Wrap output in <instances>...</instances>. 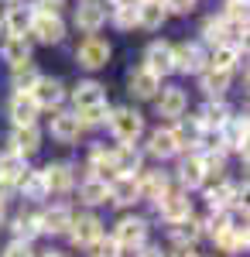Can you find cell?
<instances>
[{
	"instance_id": "cell-1",
	"label": "cell",
	"mask_w": 250,
	"mask_h": 257,
	"mask_svg": "<svg viewBox=\"0 0 250 257\" xmlns=\"http://www.w3.org/2000/svg\"><path fill=\"white\" fill-rule=\"evenodd\" d=\"M106 123H110V134H113L120 144H134V141L144 134V117H141L137 110H131V106L110 110Z\"/></svg>"
},
{
	"instance_id": "cell-2",
	"label": "cell",
	"mask_w": 250,
	"mask_h": 257,
	"mask_svg": "<svg viewBox=\"0 0 250 257\" xmlns=\"http://www.w3.org/2000/svg\"><path fill=\"white\" fill-rule=\"evenodd\" d=\"M28 35H35L41 45H58V41L65 38V21L58 18V11H38L35 7V18H31Z\"/></svg>"
},
{
	"instance_id": "cell-3",
	"label": "cell",
	"mask_w": 250,
	"mask_h": 257,
	"mask_svg": "<svg viewBox=\"0 0 250 257\" xmlns=\"http://www.w3.org/2000/svg\"><path fill=\"white\" fill-rule=\"evenodd\" d=\"M154 206H158V213L168 223H175V219H182V216H192V199L185 196V192H178V189H172V185L154 199Z\"/></svg>"
},
{
	"instance_id": "cell-4",
	"label": "cell",
	"mask_w": 250,
	"mask_h": 257,
	"mask_svg": "<svg viewBox=\"0 0 250 257\" xmlns=\"http://www.w3.org/2000/svg\"><path fill=\"white\" fill-rule=\"evenodd\" d=\"M172 65H175V72H185V76L202 72V69H206V52H202V45H199V41L178 45L175 55H172Z\"/></svg>"
},
{
	"instance_id": "cell-5",
	"label": "cell",
	"mask_w": 250,
	"mask_h": 257,
	"mask_svg": "<svg viewBox=\"0 0 250 257\" xmlns=\"http://www.w3.org/2000/svg\"><path fill=\"white\" fill-rule=\"evenodd\" d=\"M113 240L123 247V250H134V247H141L144 240H148V223L141 216H123L120 223H116L113 230Z\"/></svg>"
},
{
	"instance_id": "cell-6",
	"label": "cell",
	"mask_w": 250,
	"mask_h": 257,
	"mask_svg": "<svg viewBox=\"0 0 250 257\" xmlns=\"http://www.w3.org/2000/svg\"><path fill=\"white\" fill-rule=\"evenodd\" d=\"M76 59H79L82 69L96 72V69H103V65L110 62V45H106V41H99V38H86L82 45H79Z\"/></svg>"
},
{
	"instance_id": "cell-7",
	"label": "cell",
	"mask_w": 250,
	"mask_h": 257,
	"mask_svg": "<svg viewBox=\"0 0 250 257\" xmlns=\"http://www.w3.org/2000/svg\"><path fill=\"white\" fill-rule=\"evenodd\" d=\"M243 196H247V185L240 189V185H230V182H219L206 192L212 209H236V206H243Z\"/></svg>"
},
{
	"instance_id": "cell-8",
	"label": "cell",
	"mask_w": 250,
	"mask_h": 257,
	"mask_svg": "<svg viewBox=\"0 0 250 257\" xmlns=\"http://www.w3.org/2000/svg\"><path fill=\"white\" fill-rule=\"evenodd\" d=\"M31 96H35V103H38L41 110H52V106H58V103H62V96H65V86H62V79L38 76V82L31 86Z\"/></svg>"
},
{
	"instance_id": "cell-9",
	"label": "cell",
	"mask_w": 250,
	"mask_h": 257,
	"mask_svg": "<svg viewBox=\"0 0 250 257\" xmlns=\"http://www.w3.org/2000/svg\"><path fill=\"white\" fill-rule=\"evenodd\" d=\"M99 226H103V223H99L93 213H82L79 219L72 216V223H69V230H65V233L72 237V243H76V247H89V243H93V240L103 233Z\"/></svg>"
},
{
	"instance_id": "cell-10",
	"label": "cell",
	"mask_w": 250,
	"mask_h": 257,
	"mask_svg": "<svg viewBox=\"0 0 250 257\" xmlns=\"http://www.w3.org/2000/svg\"><path fill=\"white\" fill-rule=\"evenodd\" d=\"M76 24L82 31H89V35H96L99 28L106 24V4H99V0H82L76 7Z\"/></svg>"
},
{
	"instance_id": "cell-11",
	"label": "cell",
	"mask_w": 250,
	"mask_h": 257,
	"mask_svg": "<svg viewBox=\"0 0 250 257\" xmlns=\"http://www.w3.org/2000/svg\"><path fill=\"white\" fill-rule=\"evenodd\" d=\"M106 199L113 206H134L141 192H137V175H116L110 185H106Z\"/></svg>"
},
{
	"instance_id": "cell-12",
	"label": "cell",
	"mask_w": 250,
	"mask_h": 257,
	"mask_svg": "<svg viewBox=\"0 0 250 257\" xmlns=\"http://www.w3.org/2000/svg\"><path fill=\"white\" fill-rule=\"evenodd\" d=\"M158 96V113L161 117H172L178 120L185 113V106H189V96H185V89H178V86H165L161 93H154Z\"/></svg>"
},
{
	"instance_id": "cell-13",
	"label": "cell",
	"mask_w": 250,
	"mask_h": 257,
	"mask_svg": "<svg viewBox=\"0 0 250 257\" xmlns=\"http://www.w3.org/2000/svg\"><path fill=\"white\" fill-rule=\"evenodd\" d=\"M219 141L247 158V117H233L230 113V120L219 127Z\"/></svg>"
},
{
	"instance_id": "cell-14",
	"label": "cell",
	"mask_w": 250,
	"mask_h": 257,
	"mask_svg": "<svg viewBox=\"0 0 250 257\" xmlns=\"http://www.w3.org/2000/svg\"><path fill=\"white\" fill-rule=\"evenodd\" d=\"M178 151H182V148H178V138H175L172 127H158L151 138H148V155H154V158L168 161V158H175Z\"/></svg>"
},
{
	"instance_id": "cell-15",
	"label": "cell",
	"mask_w": 250,
	"mask_h": 257,
	"mask_svg": "<svg viewBox=\"0 0 250 257\" xmlns=\"http://www.w3.org/2000/svg\"><path fill=\"white\" fill-rule=\"evenodd\" d=\"M110 172H116V175H137L141 172V151L134 144H120L116 151H110Z\"/></svg>"
},
{
	"instance_id": "cell-16",
	"label": "cell",
	"mask_w": 250,
	"mask_h": 257,
	"mask_svg": "<svg viewBox=\"0 0 250 257\" xmlns=\"http://www.w3.org/2000/svg\"><path fill=\"white\" fill-rule=\"evenodd\" d=\"M172 55H175V45H168V41H154V45H148V52H144V62H148L151 72L165 76V72H175Z\"/></svg>"
},
{
	"instance_id": "cell-17",
	"label": "cell",
	"mask_w": 250,
	"mask_h": 257,
	"mask_svg": "<svg viewBox=\"0 0 250 257\" xmlns=\"http://www.w3.org/2000/svg\"><path fill=\"white\" fill-rule=\"evenodd\" d=\"M41 182H45V192H69L76 178H72V168L69 165L55 161V165L41 168Z\"/></svg>"
},
{
	"instance_id": "cell-18",
	"label": "cell",
	"mask_w": 250,
	"mask_h": 257,
	"mask_svg": "<svg viewBox=\"0 0 250 257\" xmlns=\"http://www.w3.org/2000/svg\"><path fill=\"white\" fill-rule=\"evenodd\" d=\"M11 148H14L18 155H24V158H31V155L41 148L38 127H35V123H21V127H14V134H11Z\"/></svg>"
},
{
	"instance_id": "cell-19",
	"label": "cell",
	"mask_w": 250,
	"mask_h": 257,
	"mask_svg": "<svg viewBox=\"0 0 250 257\" xmlns=\"http://www.w3.org/2000/svg\"><path fill=\"white\" fill-rule=\"evenodd\" d=\"M69 223H72V209H69V206H52V209H45V213L38 216L41 233H52V237L65 233Z\"/></svg>"
},
{
	"instance_id": "cell-20",
	"label": "cell",
	"mask_w": 250,
	"mask_h": 257,
	"mask_svg": "<svg viewBox=\"0 0 250 257\" xmlns=\"http://www.w3.org/2000/svg\"><path fill=\"white\" fill-rule=\"evenodd\" d=\"M31 18H35V7H28V4H18V0H14V7L4 11V28H7L11 35H28Z\"/></svg>"
},
{
	"instance_id": "cell-21",
	"label": "cell",
	"mask_w": 250,
	"mask_h": 257,
	"mask_svg": "<svg viewBox=\"0 0 250 257\" xmlns=\"http://www.w3.org/2000/svg\"><path fill=\"white\" fill-rule=\"evenodd\" d=\"M165 18H168V11H165L161 0H137V24H141V28L158 31V28L165 24Z\"/></svg>"
},
{
	"instance_id": "cell-22",
	"label": "cell",
	"mask_w": 250,
	"mask_h": 257,
	"mask_svg": "<svg viewBox=\"0 0 250 257\" xmlns=\"http://www.w3.org/2000/svg\"><path fill=\"white\" fill-rule=\"evenodd\" d=\"M38 110L41 106L35 103L31 93H14V96H11V120H14V127H21V123H35Z\"/></svg>"
},
{
	"instance_id": "cell-23",
	"label": "cell",
	"mask_w": 250,
	"mask_h": 257,
	"mask_svg": "<svg viewBox=\"0 0 250 257\" xmlns=\"http://www.w3.org/2000/svg\"><path fill=\"white\" fill-rule=\"evenodd\" d=\"M158 89H161V76L151 72L148 65H144V69H137V72H131V93H134L137 99H151Z\"/></svg>"
},
{
	"instance_id": "cell-24",
	"label": "cell",
	"mask_w": 250,
	"mask_h": 257,
	"mask_svg": "<svg viewBox=\"0 0 250 257\" xmlns=\"http://www.w3.org/2000/svg\"><path fill=\"white\" fill-rule=\"evenodd\" d=\"M199 237H202V223H199V219L182 216V219L172 223V240L178 243V247H195Z\"/></svg>"
},
{
	"instance_id": "cell-25",
	"label": "cell",
	"mask_w": 250,
	"mask_h": 257,
	"mask_svg": "<svg viewBox=\"0 0 250 257\" xmlns=\"http://www.w3.org/2000/svg\"><path fill=\"white\" fill-rule=\"evenodd\" d=\"M79 131H82V123H79L76 113H65V110H58L55 117H52V138H58L62 144L76 141V138H79Z\"/></svg>"
},
{
	"instance_id": "cell-26",
	"label": "cell",
	"mask_w": 250,
	"mask_h": 257,
	"mask_svg": "<svg viewBox=\"0 0 250 257\" xmlns=\"http://www.w3.org/2000/svg\"><path fill=\"white\" fill-rule=\"evenodd\" d=\"M199 76H202V93H206V96H223V93L230 89V79H233V72L212 69V65H206Z\"/></svg>"
},
{
	"instance_id": "cell-27",
	"label": "cell",
	"mask_w": 250,
	"mask_h": 257,
	"mask_svg": "<svg viewBox=\"0 0 250 257\" xmlns=\"http://www.w3.org/2000/svg\"><path fill=\"white\" fill-rule=\"evenodd\" d=\"M226 120H230V106H226L223 99H216V96H212L209 103L199 110V123H202L206 131H219Z\"/></svg>"
},
{
	"instance_id": "cell-28",
	"label": "cell",
	"mask_w": 250,
	"mask_h": 257,
	"mask_svg": "<svg viewBox=\"0 0 250 257\" xmlns=\"http://www.w3.org/2000/svg\"><path fill=\"white\" fill-rule=\"evenodd\" d=\"M106 99V93H103V86L99 82H79L76 89H72V103H76V113L79 110H89V106H96V103H103Z\"/></svg>"
},
{
	"instance_id": "cell-29",
	"label": "cell",
	"mask_w": 250,
	"mask_h": 257,
	"mask_svg": "<svg viewBox=\"0 0 250 257\" xmlns=\"http://www.w3.org/2000/svg\"><path fill=\"white\" fill-rule=\"evenodd\" d=\"M0 55H4V62H11V65H21V62H31V41L24 38V35H11V38L4 41Z\"/></svg>"
},
{
	"instance_id": "cell-30",
	"label": "cell",
	"mask_w": 250,
	"mask_h": 257,
	"mask_svg": "<svg viewBox=\"0 0 250 257\" xmlns=\"http://www.w3.org/2000/svg\"><path fill=\"white\" fill-rule=\"evenodd\" d=\"M79 199H82L86 206H99V202H106V178H103V175H89L82 185H79Z\"/></svg>"
},
{
	"instance_id": "cell-31",
	"label": "cell",
	"mask_w": 250,
	"mask_h": 257,
	"mask_svg": "<svg viewBox=\"0 0 250 257\" xmlns=\"http://www.w3.org/2000/svg\"><path fill=\"white\" fill-rule=\"evenodd\" d=\"M24 172H28V158H24V155H18L14 148L0 155V175L4 178H11V182L18 185V178L24 175Z\"/></svg>"
},
{
	"instance_id": "cell-32",
	"label": "cell",
	"mask_w": 250,
	"mask_h": 257,
	"mask_svg": "<svg viewBox=\"0 0 250 257\" xmlns=\"http://www.w3.org/2000/svg\"><path fill=\"white\" fill-rule=\"evenodd\" d=\"M178 182H182L185 189H199V185H206L202 161H199V158H185L182 165H178Z\"/></svg>"
},
{
	"instance_id": "cell-33",
	"label": "cell",
	"mask_w": 250,
	"mask_h": 257,
	"mask_svg": "<svg viewBox=\"0 0 250 257\" xmlns=\"http://www.w3.org/2000/svg\"><path fill=\"white\" fill-rule=\"evenodd\" d=\"M168 189V175L165 172H148L144 178H137V192H141V199H158L161 192Z\"/></svg>"
},
{
	"instance_id": "cell-34",
	"label": "cell",
	"mask_w": 250,
	"mask_h": 257,
	"mask_svg": "<svg viewBox=\"0 0 250 257\" xmlns=\"http://www.w3.org/2000/svg\"><path fill=\"white\" fill-rule=\"evenodd\" d=\"M175 131V138H178V148H192V144H202V123H199V117L192 120H182L178 127H172Z\"/></svg>"
},
{
	"instance_id": "cell-35",
	"label": "cell",
	"mask_w": 250,
	"mask_h": 257,
	"mask_svg": "<svg viewBox=\"0 0 250 257\" xmlns=\"http://www.w3.org/2000/svg\"><path fill=\"white\" fill-rule=\"evenodd\" d=\"M236 62H240V48H230V45H212V55L206 59V65L233 72V69H236Z\"/></svg>"
},
{
	"instance_id": "cell-36",
	"label": "cell",
	"mask_w": 250,
	"mask_h": 257,
	"mask_svg": "<svg viewBox=\"0 0 250 257\" xmlns=\"http://www.w3.org/2000/svg\"><path fill=\"white\" fill-rule=\"evenodd\" d=\"M113 24L120 31H131L137 24V0H113Z\"/></svg>"
},
{
	"instance_id": "cell-37",
	"label": "cell",
	"mask_w": 250,
	"mask_h": 257,
	"mask_svg": "<svg viewBox=\"0 0 250 257\" xmlns=\"http://www.w3.org/2000/svg\"><path fill=\"white\" fill-rule=\"evenodd\" d=\"M38 69L31 65V62H21V65H14V76H11V82H14V89L18 93H31V86L38 82Z\"/></svg>"
},
{
	"instance_id": "cell-38",
	"label": "cell",
	"mask_w": 250,
	"mask_h": 257,
	"mask_svg": "<svg viewBox=\"0 0 250 257\" xmlns=\"http://www.w3.org/2000/svg\"><path fill=\"white\" fill-rule=\"evenodd\" d=\"M18 185L24 189V196H28V199H45V196H48V192H45V182H41V172H31V168L18 178Z\"/></svg>"
},
{
	"instance_id": "cell-39",
	"label": "cell",
	"mask_w": 250,
	"mask_h": 257,
	"mask_svg": "<svg viewBox=\"0 0 250 257\" xmlns=\"http://www.w3.org/2000/svg\"><path fill=\"white\" fill-rule=\"evenodd\" d=\"M41 233V226H38V216H24L21 213L18 219H14V240H24V243H31V240Z\"/></svg>"
},
{
	"instance_id": "cell-40",
	"label": "cell",
	"mask_w": 250,
	"mask_h": 257,
	"mask_svg": "<svg viewBox=\"0 0 250 257\" xmlns=\"http://www.w3.org/2000/svg\"><path fill=\"white\" fill-rule=\"evenodd\" d=\"M89 257H123V247H120L113 237H103V233H99V237L89 243Z\"/></svg>"
},
{
	"instance_id": "cell-41",
	"label": "cell",
	"mask_w": 250,
	"mask_h": 257,
	"mask_svg": "<svg viewBox=\"0 0 250 257\" xmlns=\"http://www.w3.org/2000/svg\"><path fill=\"white\" fill-rule=\"evenodd\" d=\"M76 117H79L82 127H99V123H106V117H110V106H106V99H103V103L89 106V110H79Z\"/></svg>"
},
{
	"instance_id": "cell-42",
	"label": "cell",
	"mask_w": 250,
	"mask_h": 257,
	"mask_svg": "<svg viewBox=\"0 0 250 257\" xmlns=\"http://www.w3.org/2000/svg\"><path fill=\"white\" fill-rule=\"evenodd\" d=\"M199 161H202V172L206 175H223L226 172V158H223V151H216V148H209L206 155H199Z\"/></svg>"
},
{
	"instance_id": "cell-43",
	"label": "cell",
	"mask_w": 250,
	"mask_h": 257,
	"mask_svg": "<svg viewBox=\"0 0 250 257\" xmlns=\"http://www.w3.org/2000/svg\"><path fill=\"white\" fill-rule=\"evenodd\" d=\"M202 38H206V45H219V41H223V18L206 21V24H202Z\"/></svg>"
},
{
	"instance_id": "cell-44",
	"label": "cell",
	"mask_w": 250,
	"mask_h": 257,
	"mask_svg": "<svg viewBox=\"0 0 250 257\" xmlns=\"http://www.w3.org/2000/svg\"><path fill=\"white\" fill-rule=\"evenodd\" d=\"M106 168H110V151H106L103 144H96V148H93V175L106 172Z\"/></svg>"
},
{
	"instance_id": "cell-45",
	"label": "cell",
	"mask_w": 250,
	"mask_h": 257,
	"mask_svg": "<svg viewBox=\"0 0 250 257\" xmlns=\"http://www.w3.org/2000/svg\"><path fill=\"white\" fill-rule=\"evenodd\" d=\"M161 4H165L168 14H189V11H195V0H161Z\"/></svg>"
},
{
	"instance_id": "cell-46",
	"label": "cell",
	"mask_w": 250,
	"mask_h": 257,
	"mask_svg": "<svg viewBox=\"0 0 250 257\" xmlns=\"http://www.w3.org/2000/svg\"><path fill=\"white\" fill-rule=\"evenodd\" d=\"M226 18L247 21V0H226Z\"/></svg>"
},
{
	"instance_id": "cell-47",
	"label": "cell",
	"mask_w": 250,
	"mask_h": 257,
	"mask_svg": "<svg viewBox=\"0 0 250 257\" xmlns=\"http://www.w3.org/2000/svg\"><path fill=\"white\" fill-rule=\"evenodd\" d=\"M4 257H31V243H24V240H14V243L4 250Z\"/></svg>"
},
{
	"instance_id": "cell-48",
	"label": "cell",
	"mask_w": 250,
	"mask_h": 257,
	"mask_svg": "<svg viewBox=\"0 0 250 257\" xmlns=\"http://www.w3.org/2000/svg\"><path fill=\"white\" fill-rule=\"evenodd\" d=\"M14 189H18V185H14V182H11V178H4V175H0V202H7V199H11V192H14Z\"/></svg>"
},
{
	"instance_id": "cell-49",
	"label": "cell",
	"mask_w": 250,
	"mask_h": 257,
	"mask_svg": "<svg viewBox=\"0 0 250 257\" xmlns=\"http://www.w3.org/2000/svg\"><path fill=\"white\" fill-rule=\"evenodd\" d=\"M134 257H161V250H158V247H144V243H141V247H134Z\"/></svg>"
},
{
	"instance_id": "cell-50",
	"label": "cell",
	"mask_w": 250,
	"mask_h": 257,
	"mask_svg": "<svg viewBox=\"0 0 250 257\" xmlns=\"http://www.w3.org/2000/svg\"><path fill=\"white\" fill-rule=\"evenodd\" d=\"M62 0H38V11H58Z\"/></svg>"
},
{
	"instance_id": "cell-51",
	"label": "cell",
	"mask_w": 250,
	"mask_h": 257,
	"mask_svg": "<svg viewBox=\"0 0 250 257\" xmlns=\"http://www.w3.org/2000/svg\"><path fill=\"white\" fill-rule=\"evenodd\" d=\"M175 257H199V254H195V247H182V250H178Z\"/></svg>"
},
{
	"instance_id": "cell-52",
	"label": "cell",
	"mask_w": 250,
	"mask_h": 257,
	"mask_svg": "<svg viewBox=\"0 0 250 257\" xmlns=\"http://www.w3.org/2000/svg\"><path fill=\"white\" fill-rule=\"evenodd\" d=\"M41 257H65V254H58V250H48V254H41Z\"/></svg>"
},
{
	"instance_id": "cell-53",
	"label": "cell",
	"mask_w": 250,
	"mask_h": 257,
	"mask_svg": "<svg viewBox=\"0 0 250 257\" xmlns=\"http://www.w3.org/2000/svg\"><path fill=\"white\" fill-rule=\"evenodd\" d=\"M0 223H4V202H0Z\"/></svg>"
}]
</instances>
